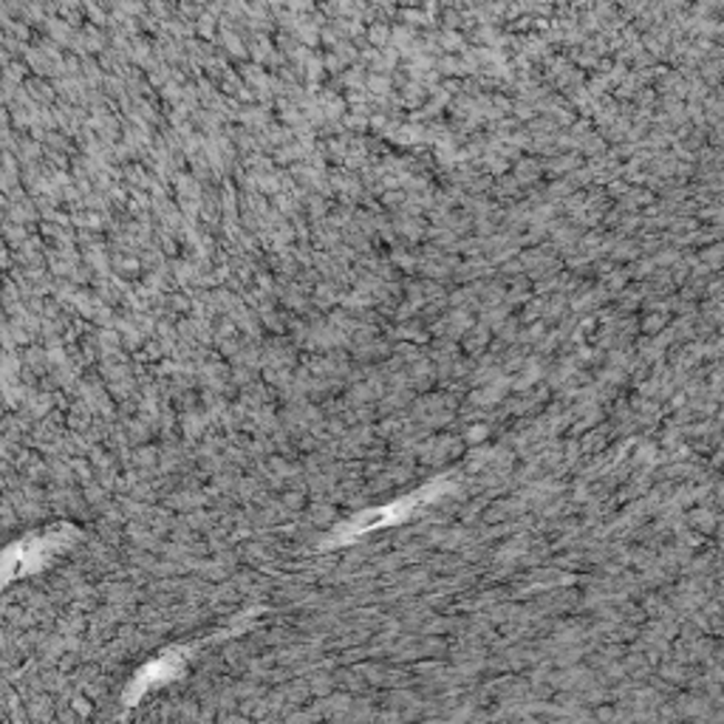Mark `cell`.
<instances>
[{
    "label": "cell",
    "mask_w": 724,
    "mask_h": 724,
    "mask_svg": "<svg viewBox=\"0 0 724 724\" xmlns=\"http://www.w3.org/2000/svg\"><path fill=\"white\" fill-rule=\"evenodd\" d=\"M184 662H188V648H179V651H170V654H162L159 660L150 662V665H144V668L133 676L131 687H128L125 693L128 705H133V702H137L142 693H148L150 687L168 685L170 680H175V676L184 671Z\"/></svg>",
    "instance_id": "6da1fadb"
}]
</instances>
